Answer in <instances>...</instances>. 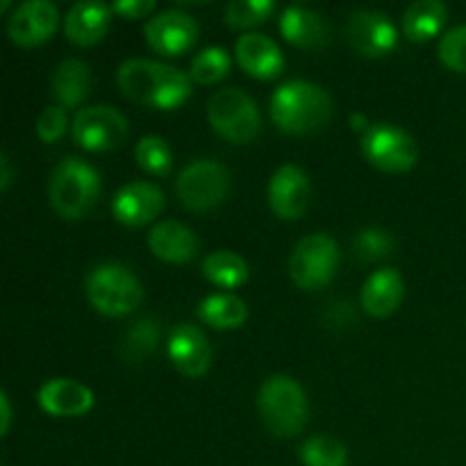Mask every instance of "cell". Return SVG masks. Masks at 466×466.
Returning a JSON list of instances; mask_svg holds the SVG:
<instances>
[{"mask_svg": "<svg viewBox=\"0 0 466 466\" xmlns=\"http://www.w3.org/2000/svg\"><path fill=\"white\" fill-rule=\"evenodd\" d=\"M262 423L276 437H296L308 423V396L289 376H271L258 394Z\"/></svg>", "mask_w": 466, "mask_h": 466, "instance_id": "cell-4", "label": "cell"}, {"mask_svg": "<svg viewBox=\"0 0 466 466\" xmlns=\"http://www.w3.org/2000/svg\"><path fill=\"white\" fill-rule=\"evenodd\" d=\"M68 127V114L66 107L62 105H50L36 118V135L44 144H55V141L62 139L66 135Z\"/></svg>", "mask_w": 466, "mask_h": 466, "instance_id": "cell-34", "label": "cell"}, {"mask_svg": "<svg viewBox=\"0 0 466 466\" xmlns=\"http://www.w3.org/2000/svg\"><path fill=\"white\" fill-rule=\"evenodd\" d=\"M232 59L218 46H209V48L200 50L194 57L189 66V76L196 85H217L223 77L230 73Z\"/></svg>", "mask_w": 466, "mask_h": 466, "instance_id": "cell-30", "label": "cell"}, {"mask_svg": "<svg viewBox=\"0 0 466 466\" xmlns=\"http://www.w3.org/2000/svg\"><path fill=\"white\" fill-rule=\"evenodd\" d=\"M148 248L168 264H187L198 255V237L180 221H159L148 232Z\"/></svg>", "mask_w": 466, "mask_h": 466, "instance_id": "cell-20", "label": "cell"}, {"mask_svg": "<svg viewBox=\"0 0 466 466\" xmlns=\"http://www.w3.org/2000/svg\"><path fill=\"white\" fill-rule=\"evenodd\" d=\"M339 262V244L332 237L317 232L296 244L289 258V276L300 289L319 291L335 280Z\"/></svg>", "mask_w": 466, "mask_h": 466, "instance_id": "cell-8", "label": "cell"}, {"mask_svg": "<svg viewBox=\"0 0 466 466\" xmlns=\"http://www.w3.org/2000/svg\"><path fill=\"white\" fill-rule=\"evenodd\" d=\"M446 18L449 9L444 0H414L403 14V35L412 44H426L444 30Z\"/></svg>", "mask_w": 466, "mask_h": 466, "instance_id": "cell-23", "label": "cell"}, {"mask_svg": "<svg viewBox=\"0 0 466 466\" xmlns=\"http://www.w3.org/2000/svg\"><path fill=\"white\" fill-rule=\"evenodd\" d=\"M59 12L53 0H25L14 9L7 23V35L18 48H36L55 35Z\"/></svg>", "mask_w": 466, "mask_h": 466, "instance_id": "cell-14", "label": "cell"}, {"mask_svg": "<svg viewBox=\"0 0 466 466\" xmlns=\"http://www.w3.org/2000/svg\"><path fill=\"white\" fill-rule=\"evenodd\" d=\"M73 141L89 153H112L126 144L130 123L118 109L94 105L76 114L71 126Z\"/></svg>", "mask_w": 466, "mask_h": 466, "instance_id": "cell-10", "label": "cell"}, {"mask_svg": "<svg viewBox=\"0 0 466 466\" xmlns=\"http://www.w3.org/2000/svg\"><path fill=\"white\" fill-rule=\"evenodd\" d=\"M230 171L217 159H194L176 180L177 200L189 212H209L230 196Z\"/></svg>", "mask_w": 466, "mask_h": 466, "instance_id": "cell-7", "label": "cell"}, {"mask_svg": "<svg viewBox=\"0 0 466 466\" xmlns=\"http://www.w3.org/2000/svg\"><path fill=\"white\" fill-rule=\"evenodd\" d=\"M280 35L285 36L287 44L305 50L321 48L330 41V30L321 14L312 12L303 5H291L282 12Z\"/></svg>", "mask_w": 466, "mask_h": 466, "instance_id": "cell-21", "label": "cell"}, {"mask_svg": "<svg viewBox=\"0 0 466 466\" xmlns=\"http://www.w3.org/2000/svg\"><path fill=\"white\" fill-rule=\"evenodd\" d=\"M85 289L91 308L112 319L127 317L144 300V287L139 278L123 264L114 262L98 264L86 276Z\"/></svg>", "mask_w": 466, "mask_h": 466, "instance_id": "cell-5", "label": "cell"}, {"mask_svg": "<svg viewBox=\"0 0 466 466\" xmlns=\"http://www.w3.org/2000/svg\"><path fill=\"white\" fill-rule=\"evenodd\" d=\"M100 189H103V182L91 164L77 157H66L50 173V208L66 221H80L96 208Z\"/></svg>", "mask_w": 466, "mask_h": 466, "instance_id": "cell-3", "label": "cell"}, {"mask_svg": "<svg viewBox=\"0 0 466 466\" xmlns=\"http://www.w3.org/2000/svg\"><path fill=\"white\" fill-rule=\"evenodd\" d=\"M364 159L378 171L405 173L419 159V146L410 132L391 123H373L360 139Z\"/></svg>", "mask_w": 466, "mask_h": 466, "instance_id": "cell-9", "label": "cell"}, {"mask_svg": "<svg viewBox=\"0 0 466 466\" xmlns=\"http://www.w3.org/2000/svg\"><path fill=\"white\" fill-rule=\"evenodd\" d=\"M164 194L159 187L150 182H130L121 187L112 200V214L121 226L141 228L146 223L155 221L162 214Z\"/></svg>", "mask_w": 466, "mask_h": 466, "instance_id": "cell-17", "label": "cell"}, {"mask_svg": "<svg viewBox=\"0 0 466 466\" xmlns=\"http://www.w3.org/2000/svg\"><path fill=\"white\" fill-rule=\"evenodd\" d=\"M235 57L241 71L255 80H273L285 71V55L280 46L259 32H246L237 39Z\"/></svg>", "mask_w": 466, "mask_h": 466, "instance_id": "cell-18", "label": "cell"}, {"mask_svg": "<svg viewBox=\"0 0 466 466\" xmlns=\"http://www.w3.org/2000/svg\"><path fill=\"white\" fill-rule=\"evenodd\" d=\"M268 208L282 221H296L303 217L312 200V185L305 171L296 164H285L268 180Z\"/></svg>", "mask_w": 466, "mask_h": 466, "instance_id": "cell-13", "label": "cell"}, {"mask_svg": "<svg viewBox=\"0 0 466 466\" xmlns=\"http://www.w3.org/2000/svg\"><path fill=\"white\" fill-rule=\"evenodd\" d=\"M350 48L362 57H385L399 44V30L390 16L376 9H360L346 25Z\"/></svg>", "mask_w": 466, "mask_h": 466, "instance_id": "cell-12", "label": "cell"}, {"mask_svg": "<svg viewBox=\"0 0 466 466\" xmlns=\"http://www.w3.org/2000/svg\"><path fill=\"white\" fill-rule=\"evenodd\" d=\"M112 25V7L105 0H80L64 18V35L71 44L89 48L107 36Z\"/></svg>", "mask_w": 466, "mask_h": 466, "instance_id": "cell-19", "label": "cell"}, {"mask_svg": "<svg viewBox=\"0 0 466 466\" xmlns=\"http://www.w3.org/2000/svg\"><path fill=\"white\" fill-rule=\"evenodd\" d=\"M155 5H157V0H112V12L121 18H127V21H137V18L148 16Z\"/></svg>", "mask_w": 466, "mask_h": 466, "instance_id": "cell-35", "label": "cell"}, {"mask_svg": "<svg viewBox=\"0 0 466 466\" xmlns=\"http://www.w3.org/2000/svg\"><path fill=\"white\" fill-rule=\"evenodd\" d=\"M9 426H12V405L7 394H0V435L7 437Z\"/></svg>", "mask_w": 466, "mask_h": 466, "instance_id": "cell-36", "label": "cell"}, {"mask_svg": "<svg viewBox=\"0 0 466 466\" xmlns=\"http://www.w3.org/2000/svg\"><path fill=\"white\" fill-rule=\"evenodd\" d=\"M360 300H362L364 312L371 314V317H390L399 309L400 300H403V278L396 268H380L364 282Z\"/></svg>", "mask_w": 466, "mask_h": 466, "instance_id": "cell-22", "label": "cell"}, {"mask_svg": "<svg viewBox=\"0 0 466 466\" xmlns=\"http://www.w3.org/2000/svg\"><path fill=\"white\" fill-rule=\"evenodd\" d=\"M300 462L303 466H346L349 464V451L335 437L317 435L303 441Z\"/></svg>", "mask_w": 466, "mask_h": 466, "instance_id": "cell-29", "label": "cell"}, {"mask_svg": "<svg viewBox=\"0 0 466 466\" xmlns=\"http://www.w3.org/2000/svg\"><path fill=\"white\" fill-rule=\"evenodd\" d=\"M9 5H12V0H0V12H7L9 9Z\"/></svg>", "mask_w": 466, "mask_h": 466, "instance_id": "cell-39", "label": "cell"}, {"mask_svg": "<svg viewBox=\"0 0 466 466\" xmlns=\"http://www.w3.org/2000/svg\"><path fill=\"white\" fill-rule=\"evenodd\" d=\"M437 53L446 68L455 73H466V25H458L446 32Z\"/></svg>", "mask_w": 466, "mask_h": 466, "instance_id": "cell-33", "label": "cell"}, {"mask_svg": "<svg viewBox=\"0 0 466 466\" xmlns=\"http://www.w3.org/2000/svg\"><path fill=\"white\" fill-rule=\"evenodd\" d=\"M203 276L218 289H237L246 285L250 268L241 255L232 250H214L203 259Z\"/></svg>", "mask_w": 466, "mask_h": 466, "instance_id": "cell-26", "label": "cell"}, {"mask_svg": "<svg viewBox=\"0 0 466 466\" xmlns=\"http://www.w3.org/2000/svg\"><path fill=\"white\" fill-rule=\"evenodd\" d=\"M135 159L139 168H144L150 176H168L173 168V153L168 148L167 139L157 135L141 137L139 144L135 148Z\"/></svg>", "mask_w": 466, "mask_h": 466, "instance_id": "cell-31", "label": "cell"}, {"mask_svg": "<svg viewBox=\"0 0 466 466\" xmlns=\"http://www.w3.org/2000/svg\"><path fill=\"white\" fill-rule=\"evenodd\" d=\"M208 121L218 137L239 146L250 144L262 130L258 103L237 86H226L209 98Z\"/></svg>", "mask_w": 466, "mask_h": 466, "instance_id": "cell-6", "label": "cell"}, {"mask_svg": "<svg viewBox=\"0 0 466 466\" xmlns=\"http://www.w3.org/2000/svg\"><path fill=\"white\" fill-rule=\"evenodd\" d=\"M9 185H12V167H9L7 155L0 157V189L7 191Z\"/></svg>", "mask_w": 466, "mask_h": 466, "instance_id": "cell-37", "label": "cell"}, {"mask_svg": "<svg viewBox=\"0 0 466 466\" xmlns=\"http://www.w3.org/2000/svg\"><path fill=\"white\" fill-rule=\"evenodd\" d=\"M177 5H200V3H208V0H173Z\"/></svg>", "mask_w": 466, "mask_h": 466, "instance_id": "cell-38", "label": "cell"}, {"mask_svg": "<svg viewBox=\"0 0 466 466\" xmlns=\"http://www.w3.org/2000/svg\"><path fill=\"white\" fill-rule=\"evenodd\" d=\"M116 82L127 100L164 112L182 107L194 91L189 73L155 59H127L118 66Z\"/></svg>", "mask_w": 466, "mask_h": 466, "instance_id": "cell-1", "label": "cell"}, {"mask_svg": "<svg viewBox=\"0 0 466 466\" xmlns=\"http://www.w3.org/2000/svg\"><path fill=\"white\" fill-rule=\"evenodd\" d=\"M50 91L62 107H77L91 91V68L82 59H64L53 73Z\"/></svg>", "mask_w": 466, "mask_h": 466, "instance_id": "cell-24", "label": "cell"}, {"mask_svg": "<svg viewBox=\"0 0 466 466\" xmlns=\"http://www.w3.org/2000/svg\"><path fill=\"white\" fill-rule=\"evenodd\" d=\"M330 116V94L314 82L289 80L271 96V118L285 135H312L326 127Z\"/></svg>", "mask_w": 466, "mask_h": 466, "instance_id": "cell-2", "label": "cell"}, {"mask_svg": "<svg viewBox=\"0 0 466 466\" xmlns=\"http://www.w3.org/2000/svg\"><path fill=\"white\" fill-rule=\"evenodd\" d=\"M36 403L50 417L76 419L91 412L96 396L85 382L73 380V378H53L39 387Z\"/></svg>", "mask_w": 466, "mask_h": 466, "instance_id": "cell-16", "label": "cell"}, {"mask_svg": "<svg viewBox=\"0 0 466 466\" xmlns=\"http://www.w3.org/2000/svg\"><path fill=\"white\" fill-rule=\"evenodd\" d=\"M273 12H276V0H230L223 18L232 30H250L267 23Z\"/></svg>", "mask_w": 466, "mask_h": 466, "instance_id": "cell-28", "label": "cell"}, {"mask_svg": "<svg viewBox=\"0 0 466 466\" xmlns=\"http://www.w3.org/2000/svg\"><path fill=\"white\" fill-rule=\"evenodd\" d=\"M353 253L360 262H380L394 253V237L382 228H364L355 235Z\"/></svg>", "mask_w": 466, "mask_h": 466, "instance_id": "cell-32", "label": "cell"}, {"mask_svg": "<svg viewBox=\"0 0 466 466\" xmlns=\"http://www.w3.org/2000/svg\"><path fill=\"white\" fill-rule=\"evenodd\" d=\"M167 353L176 371L185 378H200L212 364V346L205 332L194 323H180L168 335Z\"/></svg>", "mask_w": 466, "mask_h": 466, "instance_id": "cell-15", "label": "cell"}, {"mask_svg": "<svg viewBox=\"0 0 466 466\" xmlns=\"http://www.w3.org/2000/svg\"><path fill=\"white\" fill-rule=\"evenodd\" d=\"M296 3H303V0H296Z\"/></svg>", "mask_w": 466, "mask_h": 466, "instance_id": "cell-40", "label": "cell"}, {"mask_svg": "<svg viewBox=\"0 0 466 466\" xmlns=\"http://www.w3.org/2000/svg\"><path fill=\"white\" fill-rule=\"evenodd\" d=\"M159 321L155 317H144L132 323L121 337V358L126 364H141L155 353L159 344Z\"/></svg>", "mask_w": 466, "mask_h": 466, "instance_id": "cell-27", "label": "cell"}, {"mask_svg": "<svg viewBox=\"0 0 466 466\" xmlns=\"http://www.w3.org/2000/svg\"><path fill=\"white\" fill-rule=\"evenodd\" d=\"M198 23L182 9H167L144 25L146 44L164 57H180L198 41Z\"/></svg>", "mask_w": 466, "mask_h": 466, "instance_id": "cell-11", "label": "cell"}, {"mask_svg": "<svg viewBox=\"0 0 466 466\" xmlns=\"http://www.w3.org/2000/svg\"><path fill=\"white\" fill-rule=\"evenodd\" d=\"M198 317L217 330H237L248 321V308L232 294H212L200 300Z\"/></svg>", "mask_w": 466, "mask_h": 466, "instance_id": "cell-25", "label": "cell"}]
</instances>
